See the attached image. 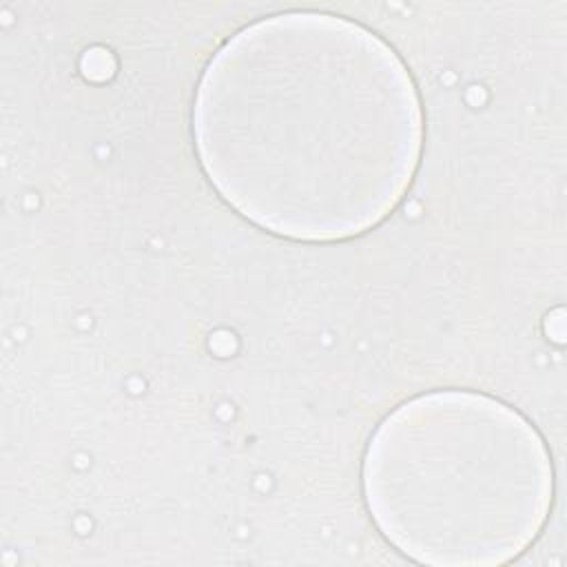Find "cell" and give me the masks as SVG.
I'll list each match as a JSON object with an SVG mask.
<instances>
[{"label":"cell","instance_id":"obj_1","mask_svg":"<svg viewBox=\"0 0 567 567\" xmlns=\"http://www.w3.org/2000/svg\"><path fill=\"white\" fill-rule=\"evenodd\" d=\"M399 55L321 11L257 20L210 58L193 104L199 164L224 202L284 237L330 241L381 221L421 151Z\"/></svg>","mask_w":567,"mask_h":567},{"label":"cell","instance_id":"obj_2","mask_svg":"<svg viewBox=\"0 0 567 567\" xmlns=\"http://www.w3.org/2000/svg\"><path fill=\"white\" fill-rule=\"evenodd\" d=\"M381 534L430 565H494L523 551L551 503L540 434L476 392L421 394L388 414L363 458Z\"/></svg>","mask_w":567,"mask_h":567}]
</instances>
